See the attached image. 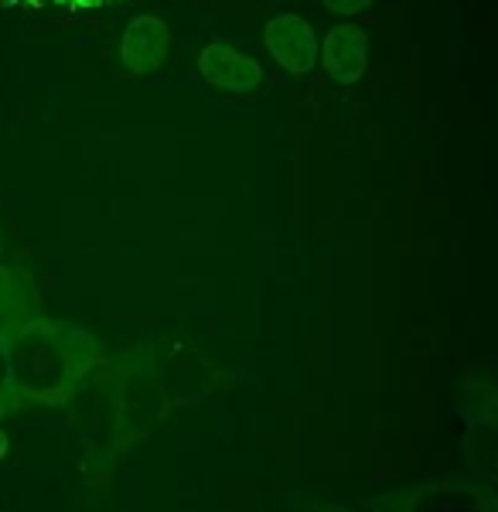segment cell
<instances>
[{
  "label": "cell",
  "instance_id": "6da1fadb",
  "mask_svg": "<svg viewBox=\"0 0 498 512\" xmlns=\"http://www.w3.org/2000/svg\"><path fill=\"white\" fill-rule=\"evenodd\" d=\"M11 386L28 396H52L72 373V352L65 335L48 325H21L4 342Z\"/></svg>",
  "mask_w": 498,
  "mask_h": 512
},
{
  "label": "cell",
  "instance_id": "7a4b0ae2",
  "mask_svg": "<svg viewBox=\"0 0 498 512\" xmlns=\"http://www.w3.org/2000/svg\"><path fill=\"white\" fill-rule=\"evenodd\" d=\"M267 45L273 59L290 72H311L318 62V41H314L311 24L294 14H280L267 24Z\"/></svg>",
  "mask_w": 498,
  "mask_h": 512
},
{
  "label": "cell",
  "instance_id": "3957f363",
  "mask_svg": "<svg viewBox=\"0 0 498 512\" xmlns=\"http://www.w3.org/2000/svg\"><path fill=\"white\" fill-rule=\"evenodd\" d=\"M198 65H202V76L209 79L212 86H226V89H236V93H249V89H256L263 79L260 62H253L249 55L239 52V48L222 45V41L205 48Z\"/></svg>",
  "mask_w": 498,
  "mask_h": 512
},
{
  "label": "cell",
  "instance_id": "277c9868",
  "mask_svg": "<svg viewBox=\"0 0 498 512\" xmlns=\"http://www.w3.org/2000/svg\"><path fill=\"white\" fill-rule=\"evenodd\" d=\"M365 62H369V41H365L359 28L338 24L325 38V69H328V76L338 79L342 86H352L355 79H362Z\"/></svg>",
  "mask_w": 498,
  "mask_h": 512
},
{
  "label": "cell",
  "instance_id": "5b68a950",
  "mask_svg": "<svg viewBox=\"0 0 498 512\" xmlns=\"http://www.w3.org/2000/svg\"><path fill=\"white\" fill-rule=\"evenodd\" d=\"M168 55V28L161 18H137L130 21L123 35V62L130 72H154Z\"/></svg>",
  "mask_w": 498,
  "mask_h": 512
},
{
  "label": "cell",
  "instance_id": "8992f818",
  "mask_svg": "<svg viewBox=\"0 0 498 512\" xmlns=\"http://www.w3.org/2000/svg\"><path fill=\"white\" fill-rule=\"evenodd\" d=\"M321 4H325L331 14H355V11H362V7H369L372 0H321Z\"/></svg>",
  "mask_w": 498,
  "mask_h": 512
},
{
  "label": "cell",
  "instance_id": "52a82bcc",
  "mask_svg": "<svg viewBox=\"0 0 498 512\" xmlns=\"http://www.w3.org/2000/svg\"><path fill=\"white\" fill-rule=\"evenodd\" d=\"M4 390H14V386H11V366H7V349L0 342V393Z\"/></svg>",
  "mask_w": 498,
  "mask_h": 512
},
{
  "label": "cell",
  "instance_id": "ba28073f",
  "mask_svg": "<svg viewBox=\"0 0 498 512\" xmlns=\"http://www.w3.org/2000/svg\"><path fill=\"white\" fill-rule=\"evenodd\" d=\"M76 4H86V7H99V4H113V0H76Z\"/></svg>",
  "mask_w": 498,
  "mask_h": 512
},
{
  "label": "cell",
  "instance_id": "9c48e42d",
  "mask_svg": "<svg viewBox=\"0 0 498 512\" xmlns=\"http://www.w3.org/2000/svg\"><path fill=\"white\" fill-rule=\"evenodd\" d=\"M4 454H7V434L0 431V458H4Z\"/></svg>",
  "mask_w": 498,
  "mask_h": 512
},
{
  "label": "cell",
  "instance_id": "30bf717a",
  "mask_svg": "<svg viewBox=\"0 0 498 512\" xmlns=\"http://www.w3.org/2000/svg\"><path fill=\"white\" fill-rule=\"evenodd\" d=\"M4 284H7V277H4V274H0V294H4Z\"/></svg>",
  "mask_w": 498,
  "mask_h": 512
}]
</instances>
